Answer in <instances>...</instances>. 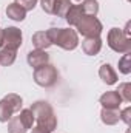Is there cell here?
<instances>
[{"label":"cell","mask_w":131,"mask_h":133,"mask_svg":"<svg viewBox=\"0 0 131 133\" xmlns=\"http://www.w3.org/2000/svg\"><path fill=\"white\" fill-rule=\"evenodd\" d=\"M130 116H131V107H127L120 111V121H123L125 124H130Z\"/></svg>","instance_id":"cell-24"},{"label":"cell","mask_w":131,"mask_h":133,"mask_svg":"<svg viewBox=\"0 0 131 133\" xmlns=\"http://www.w3.org/2000/svg\"><path fill=\"white\" fill-rule=\"evenodd\" d=\"M22 40H23V36L19 28H16V26L3 28V48L19 50L22 45Z\"/></svg>","instance_id":"cell-8"},{"label":"cell","mask_w":131,"mask_h":133,"mask_svg":"<svg viewBox=\"0 0 131 133\" xmlns=\"http://www.w3.org/2000/svg\"><path fill=\"white\" fill-rule=\"evenodd\" d=\"M57 81H59V73L54 65L46 64V65L34 70V82L43 88H49V87L56 85Z\"/></svg>","instance_id":"cell-6"},{"label":"cell","mask_w":131,"mask_h":133,"mask_svg":"<svg viewBox=\"0 0 131 133\" xmlns=\"http://www.w3.org/2000/svg\"><path fill=\"white\" fill-rule=\"evenodd\" d=\"M99 102L102 104V107H103V108L119 110V107H120V104H122L123 101H122L120 95H119L116 90H113V91H106V93H103V95L100 96Z\"/></svg>","instance_id":"cell-10"},{"label":"cell","mask_w":131,"mask_h":133,"mask_svg":"<svg viewBox=\"0 0 131 133\" xmlns=\"http://www.w3.org/2000/svg\"><path fill=\"white\" fill-rule=\"evenodd\" d=\"M31 40H33V45L37 50H46V48H49L53 45L46 31H37V33H34Z\"/></svg>","instance_id":"cell-15"},{"label":"cell","mask_w":131,"mask_h":133,"mask_svg":"<svg viewBox=\"0 0 131 133\" xmlns=\"http://www.w3.org/2000/svg\"><path fill=\"white\" fill-rule=\"evenodd\" d=\"M99 76H100V79L106 85L117 84V73L114 71V68L110 65V64H103V65L99 68Z\"/></svg>","instance_id":"cell-12"},{"label":"cell","mask_w":131,"mask_h":133,"mask_svg":"<svg viewBox=\"0 0 131 133\" xmlns=\"http://www.w3.org/2000/svg\"><path fill=\"white\" fill-rule=\"evenodd\" d=\"M77 31L82 34L83 37H100L102 30H103V25L102 22L99 20L97 17L94 16H82V19L77 22L76 25Z\"/></svg>","instance_id":"cell-7"},{"label":"cell","mask_w":131,"mask_h":133,"mask_svg":"<svg viewBox=\"0 0 131 133\" xmlns=\"http://www.w3.org/2000/svg\"><path fill=\"white\" fill-rule=\"evenodd\" d=\"M22 104H23V99L19 95H16V93L6 95L0 101V122H8L14 113L20 111Z\"/></svg>","instance_id":"cell-4"},{"label":"cell","mask_w":131,"mask_h":133,"mask_svg":"<svg viewBox=\"0 0 131 133\" xmlns=\"http://www.w3.org/2000/svg\"><path fill=\"white\" fill-rule=\"evenodd\" d=\"M16 57H17V50H11V48H2L0 50V65L2 66L12 65Z\"/></svg>","instance_id":"cell-17"},{"label":"cell","mask_w":131,"mask_h":133,"mask_svg":"<svg viewBox=\"0 0 131 133\" xmlns=\"http://www.w3.org/2000/svg\"><path fill=\"white\" fill-rule=\"evenodd\" d=\"M34 113L31 108L20 110L19 116H12L8 122V133H26L28 129L33 127Z\"/></svg>","instance_id":"cell-3"},{"label":"cell","mask_w":131,"mask_h":133,"mask_svg":"<svg viewBox=\"0 0 131 133\" xmlns=\"http://www.w3.org/2000/svg\"><path fill=\"white\" fill-rule=\"evenodd\" d=\"M100 119L105 125H116L120 121V111L119 110H110V108H102L100 111Z\"/></svg>","instance_id":"cell-13"},{"label":"cell","mask_w":131,"mask_h":133,"mask_svg":"<svg viewBox=\"0 0 131 133\" xmlns=\"http://www.w3.org/2000/svg\"><path fill=\"white\" fill-rule=\"evenodd\" d=\"M76 2H82V0H76Z\"/></svg>","instance_id":"cell-27"},{"label":"cell","mask_w":131,"mask_h":133,"mask_svg":"<svg viewBox=\"0 0 131 133\" xmlns=\"http://www.w3.org/2000/svg\"><path fill=\"white\" fill-rule=\"evenodd\" d=\"M28 64L30 66H33L34 70H37V68H40V66L46 65L48 62H49V54L45 51V50H31L30 53H28Z\"/></svg>","instance_id":"cell-9"},{"label":"cell","mask_w":131,"mask_h":133,"mask_svg":"<svg viewBox=\"0 0 131 133\" xmlns=\"http://www.w3.org/2000/svg\"><path fill=\"white\" fill-rule=\"evenodd\" d=\"M82 16H83L82 6L80 5H71V8L68 9V12H66V16H65V20L71 26H76L77 22L82 19Z\"/></svg>","instance_id":"cell-16"},{"label":"cell","mask_w":131,"mask_h":133,"mask_svg":"<svg viewBox=\"0 0 131 133\" xmlns=\"http://www.w3.org/2000/svg\"><path fill=\"white\" fill-rule=\"evenodd\" d=\"M31 111L34 113V119L37 121V127L45 129L48 132H54L57 127V118L54 115L53 107L46 101H37L31 105Z\"/></svg>","instance_id":"cell-1"},{"label":"cell","mask_w":131,"mask_h":133,"mask_svg":"<svg viewBox=\"0 0 131 133\" xmlns=\"http://www.w3.org/2000/svg\"><path fill=\"white\" fill-rule=\"evenodd\" d=\"M119 71L123 74H130L131 73V54L125 53L123 57L119 59Z\"/></svg>","instance_id":"cell-20"},{"label":"cell","mask_w":131,"mask_h":133,"mask_svg":"<svg viewBox=\"0 0 131 133\" xmlns=\"http://www.w3.org/2000/svg\"><path fill=\"white\" fill-rule=\"evenodd\" d=\"M6 16H8L11 20L22 22V20H25V17H26V11H25L20 5H17V3L14 2V3H11V5H8V8H6Z\"/></svg>","instance_id":"cell-14"},{"label":"cell","mask_w":131,"mask_h":133,"mask_svg":"<svg viewBox=\"0 0 131 133\" xmlns=\"http://www.w3.org/2000/svg\"><path fill=\"white\" fill-rule=\"evenodd\" d=\"M46 33L51 43L60 46L62 50L72 51L79 45V34L71 28H49Z\"/></svg>","instance_id":"cell-2"},{"label":"cell","mask_w":131,"mask_h":133,"mask_svg":"<svg viewBox=\"0 0 131 133\" xmlns=\"http://www.w3.org/2000/svg\"><path fill=\"white\" fill-rule=\"evenodd\" d=\"M37 2H39V0H16V3L20 5L25 11H31V9H34L35 5H37Z\"/></svg>","instance_id":"cell-22"},{"label":"cell","mask_w":131,"mask_h":133,"mask_svg":"<svg viewBox=\"0 0 131 133\" xmlns=\"http://www.w3.org/2000/svg\"><path fill=\"white\" fill-rule=\"evenodd\" d=\"M31 133H49V132H48V130H45V129H40V127H37V125H35Z\"/></svg>","instance_id":"cell-25"},{"label":"cell","mask_w":131,"mask_h":133,"mask_svg":"<svg viewBox=\"0 0 131 133\" xmlns=\"http://www.w3.org/2000/svg\"><path fill=\"white\" fill-rule=\"evenodd\" d=\"M106 40H108V46L116 53L125 54L131 51V39L127 37L120 28H111Z\"/></svg>","instance_id":"cell-5"},{"label":"cell","mask_w":131,"mask_h":133,"mask_svg":"<svg viewBox=\"0 0 131 133\" xmlns=\"http://www.w3.org/2000/svg\"><path fill=\"white\" fill-rule=\"evenodd\" d=\"M82 11L85 16H97L99 12V2L97 0H83L82 2Z\"/></svg>","instance_id":"cell-19"},{"label":"cell","mask_w":131,"mask_h":133,"mask_svg":"<svg viewBox=\"0 0 131 133\" xmlns=\"http://www.w3.org/2000/svg\"><path fill=\"white\" fill-rule=\"evenodd\" d=\"M82 50L88 56H96L102 50V39L100 37H85L82 40Z\"/></svg>","instance_id":"cell-11"},{"label":"cell","mask_w":131,"mask_h":133,"mask_svg":"<svg viewBox=\"0 0 131 133\" xmlns=\"http://www.w3.org/2000/svg\"><path fill=\"white\" fill-rule=\"evenodd\" d=\"M116 91L120 95L122 101H125V102H131V84L130 82H123V84H120L119 88H117Z\"/></svg>","instance_id":"cell-21"},{"label":"cell","mask_w":131,"mask_h":133,"mask_svg":"<svg viewBox=\"0 0 131 133\" xmlns=\"http://www.w3.org/2000/svg\"><path fill=\"white\" fill-rule=\"evenodd\" d=\"M3 48V30L0 28V50Z\"/></svg>","instance_id":"cell-26"},{"label":"cell","mask_w":131,"mask_h":133,"mask_svg":"<svg viewBox=\"0 0 131 133\" xmlns=\"http://www.w3.org/2000/svg\"><path fill=\"white\" fill-rule=\"evenodd\" d=\"M53 5L54 0H40V6L46 14H53Z\"/></svg>","instance_id":"cell-23"},{"label":"cell","mask_w":131,"mask_h":133,"mask_svg":"<svg viewBox=\"0 0 131 133\" xmlns=\"http://www.w3.org/2000/svg\"><path fill=\"white\" fill-rule=\"evenodd\" d=\"M71 0H54L53 5V14L57 17H65L68 9L71 8Z\"/></svg>","instance_id":"cell-18"}]
</instances>
